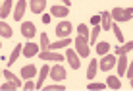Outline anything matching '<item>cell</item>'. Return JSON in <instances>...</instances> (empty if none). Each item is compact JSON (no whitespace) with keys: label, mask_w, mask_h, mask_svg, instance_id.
Wrapping results in <instances>:
<instances>
[{"label":"cell","mask_w":133,"mask_h":91,"mask_svg":"<svg viewBox=\"0 0 133 91\" xmlns=\"http://www.w3.org/2000/svg\"><path fill=\"white\" fill-rule=\"evenodd\" d=\"M39 56H41V60L62 62V54H56V52H52V51H43V52H39Z\"/></svg>","instance_id":"ba28073f"},{"label":"cell","mask_w":133,"mask_h":91,"mask_svg":"<svg viewBox=\"0 0 133 91\" xmlns=\"http://www.w3.org/2000/svg\"><path fill=\"white\" fill-rule=\"evenodd\" d=\"M0 74H2V70H0Z\"/></svg>","instance_id":"74e56055"},{"label":"cell","mask_w":133,"mask_h":91,"mask_svg":"<svg viewBox=\"0 0 133 91\" xmlns=\"http://www.w3.org/2000/svg\"><path fill=\"white\" fill-rule=\"evenodd\" d=\"M98 33H100V27L98 25H95L93 27V33H91V37H89V43H97V37H98Z\"/></svg>","instance_id":"484cf974"},{"label":"cell","mask_w":133,"mask_h":91,"mask_svg":"<svg viewBox=\"0 0 133 91\" xmlns=\"http://www.w3.org/2000/svg\"><path fill=\"white\" fill-rule=\"evenodd\" d=\"M87 87H89L91 91H93V89H97V91H98V89H104V87H106V83H97V81H91Z\"/></svg>","instance_id":"f546056e"},{"label":"cell","mask_w":133,"mask_h":91,"mask_svg":"<svg viewBox=\"0 0 133 91\" xmlns=\"http://www.w3.org/2000/svg\"><path fill=\"white\" fill-rule=\"evenodd\" d=\"M97 70H98V62H97V60L89 62V68H87V78L93 80L95 76H97Z\"/></svg>","instance_id":"44dd1931"},{"label":"cell","mask_w":133,"mask_h":91,"mask_svg":"<svg viewBox=\"0 0 133 91\" xmlns=\"http://www.w3.org/2000/svg\"><path fill=\"white\" fill-rule=\"evenodd\" d=\"M21 83H16V81H8V83H2L0 85V89L2 91H10V89H19Z\"/></svg>","instance_id":"603a6c76"},{"label":"cell","mask_w":133,"mask_h":91,"mask_svg":"<svg viewBox=\"0 0 133 91\" xmlns=\"http://www.w3.org/2000/svg\"><path fill=\"white\" fill-rule=\"evenodd\" d=\"M71 41L70 37H64L62 41H56V43H52V45H48V51H56V48H62V47H68Z\"/></svg>","instance_id":"2e32d148"},{"label":"cell","mask_w":133,"mask_h":91,"mask_svg":"<svg viewBox=\"0 0 133 91\" xmlns=\"http://www.w3.org/2000/svg\"><path fill=\"white\" fill-rule=\"evenodd\" d=\"M50 78H52L54 81H62L64 78H66V70H64V66L62 64H56L54 68H50Z\"/></svg>","instance_id":"277c9868"},{"label":"cell","mask_w":133,"mask_h":91,"mask_svg":"<svg viewBox=\"0 0 133 91\" xmlns=\"http://www.w3.org/2000/svg\"><path fill=\"white\" fill-rule=\"evenodd\" d=\"M62 2H64V6H70V2H71V0H62Z\"/></svg>","instance_id":"8d00e7d4"},{"label":"cell","mask_w":133,"mask_h":91,"mask_svg":"<svg viewBox=\"0 0 133 91\" xmlns=\"http://www.w3.org/2000/svg\"><path fill=\"white\" fill-rule=\"evenodd\" d=\"M52 16H58V17H64V16H68V6H52Z\"/></svg>","instance_id":"d6986e66"},{"label":"cell","mask_w":133,"mask_h":91,"mask_svg":"<svg viewBox=\"0 0 133 91\" xmlns=\"http://www.w3.org/2000/svg\"><path fill=\"white\" fill-rule=\"evenodd\" d=\"M37 33V27L35 23H31V21H25V23H21V35L27 39H33V35Z\"/></svg>","instance_id":"52a82bcc"},{"label":"cell","mask_w":133,"mask_h":91,"mask_svg":"<svg viewBox=\"0 0 133 91\" xmlns=\"http://www.w3.org/2000/svg\"><path fill=\"white\" fill-rule=\"evenodd\" d=\"M77 31H79V35H81V37L89 39V31H87V25H83V23H81L79 27H77Z\"/></svg>","instance_id":"4dcf8cb0"},{"label":"cell","mask_w":133,"mask_h":91,"mask_svg":"<svg viewBox=\"0 0 133 91\" xmlns=\"http://www.w3.org/2000/svg\"><path fill=\"white\" fill-rule=\"evenodd\" d=\"M10 12H12V0H4V4L0 6V17L10 16Z\"/></svg>","instance_id":"e0dca14e"},{"label":"cell","mask_w":133,"mask_h":91,"mask_svg":"<svg viewBox=\"0 0 133 91\" xmlns=\"http://www.w3.org/2000/svg\"><path fill=\"white\" fill-rule=\"evenodd\" d=\"M23 89H27V91H31V89H35V83H33V81H31V80H29V81H27V83L23 85Z\"/></svg>","instance_id":"d6a6232c"},{"label":"cell","mask_w":133,"mask_h":91,"mask_svg":"<svg viewBox=\"0 0 133 91\" xmlns=\"http://www.w3.org/2000/svg\"><path fill=\"white\" fill-rule=\"evenodd\" d=\"M116 66V56H114V54H104V58L102 60H100V64H98V68L100 70H104V72H108L110 68H114Z\"/></svg>","instance_id":"3957f363"},{"label":"cell","mask_w":133,"mask_h":91,"mask_svg":"<svg viewBox=\"0 0 133 91\" xmlns=\"http://www.w3.org/2000/svg\"><path fill=\"white\" fill-rule=\"evenodd\" d=\"M110 51V43H108V41H104V43H98L97 45V52L98 54H106Z\"/></svg>","instance_id":"cb8c5ba5"},{"label":"cell","mask_w":133,"mask_h":91,"mask_svg":"<svg viewBox=\"0 0 133 91\" xmlns=\"http://www.w3.org/2000/svg\"><path fill=\"white\" fill-rule=\"evenodd\" d=\"M0 47H2V45H0Z\"/></svg>","instance_id":"f35d334b"},{"label":"cell","mask_w":133,"mask_h":91,"mask_svg":"<svg viewBox=\"0 0 133 91\" xmlns=\"http://www.w3.org/2000/svg\"><path fill=\"white\" fill-rule=\"evenodd\" d=\"M125 74H127V78H129V80H133V68L129 64H127V68H125Z\"/></svg>","instance_id":"836d02e7"},{"label":"cell","mask_w":133,"mask_h":91,"mask_svg":"<svg viewBox=\"0 0 133 91\" xmlns=\"http://www.w3.org/2000/svg\"><path fill=\"white\" fill-rule=\"evenodd\" d=\"M91 21H93V25H98V21H100V16H93V17H91Z\"/></svg>","instance_id":"d590c367"},{"label":"cell","mask_w":133,"mask_h":91,"mask_svg":"<svg viewBox=\"0 0 133 91\" xmlns=\"http://www.w3.org/2000/svg\"><path fill=\"white\" fill-rule=\"evenodd\" d=\"M131 8H114L112 12H110V16H112V20H116V21H129L131 20Z\"/></svg>","instance_id":"6da1fadb"},{"label":"cell","mask_w":133,"mask_h":91,"mask_svg":"<svg viewBox=\"0 0 133 91\" xmlns=\"http://www.w3.org/2000/svg\"><path fill=\"white\" fill-rule=\"evenodd\" d=\"M127 56L125 54H120V60H118V74L123 76V72H125V68H127Z\"/></svg>","instance_id":"ac0fdd59"},{"label":"cell","mask_w":133,"mask_h":91,"mask_svg":"<svg viewBox=\"0 0 133 91\" xmlns=\"http://www.w3.org/2000/svg\"><path fill=\"white\" fill-rule=\"evenodd\" d=\"M21 52H23L27 58H31V56H37V54H39V45H35L33 41H31V43L23 45V51H21Z\"/></svg>","instance_id":"9c48e42d"},{"label":"cell","mask_w":133,"mask_h":91,"mask_svg":"<svg viewBox=\"0 0 133 91\" xmlns=\"http://www.w3.org/2000/svg\"><path fill=\"white\" fill-rule=\"evenodd\" d=\"M29 6H31L33 14H43V10L46 8V0H31Z\"/></svg>","instance_id":"30bf717a"},{"label":"cell","mask_w":133,"mask_h":91,"mask_svg":"<svg viewBox=\"0 0 133 91\" xmlns=\"http://www.w3.org/2000/svg\"><path fill=\"white\" fill-rule=\"evenodd\" d=\"M64 83H58V85H46V91H64Z\"/></svg>","instance_id":"1f68e13d"},{"label":"cell","mask_w":133,"mask_h":91,"mask_svg":"<svg viewBox=\"0 0 133 91\" xmlns=\"http://www.w3.org/2000/svg\"><path fill=\"white\" fill-rule=\"evenodd\" d=\"M50 20H52V16H48V14H44V16H43V23H44V25H48Z\"/></svg>","instance_id":"e575fe53"},{"label":"cell","mask_w":133,"mask_h":91,"mask_svg":"<svg viewBox=\"0 0 133 91\" xmlns=\"http://www.w3.org/2000/svg\"><path fill=\"white\" fill-rule=\"evenodd\" d=\"M100 21H102V29L108 31L110 25H112V16H110V12H102L100 14Z\"/></svg>","instance_id":"5bb4252c"},{"label":"cell","mask_w":133,"mask_h":91,"mask_svg":"<svg viewBox=\"0 0 133 91\" xmlns=\"http://www.w3.org/2000/svg\"><path fill=\"white\" fill-rule=\"evenodd\" d=\"M35 74H37V68H35L33 64H29V66H23V68H21V78L31 80V78H35Z\"/></svg>","instance_id":"7c38bea8"},{"label":"cell","mask_w":133,"mask_h":91,"mask_svg":"<svg viewBox=\"0 0 133 91\" xmlns=\"http://www.w3.org/2000/svg\"><path fill=\"white\" fill-rule=\"evenodd\" d=\"M106 85L110 89H120L122 87V81H120V78H118V76H108V80H106Z\"/></svg>","instance_id":"4fadbf2b"},{"label":"cell","mask_w":133,"mask_h":91,"mask_svg":"<svg viewBox=\"0 0 133 91\" xmlns=\"http://www.w3.org/2000/svg\"><path fill=\"white\" fill-rule=\"evenodd\" d=\"M48 45H50V41L46 37V33H43L41 35V48H43V51H48Z\"/></svg>","instance_id":"f1b7e54d"},{"label":"cell","mask_w":133,"mask_h":91,"mask_svg":"<svg viewBox=\"0 0 133 91\" xmlns=\"http://www.w3.org/2000/svg\"><path fill=\"white\" fill-rule=\"evenodd\" d=\"M21 51H23V45H16V48H14L12 54H10V60H8V64H16V60L19 58Z\"/></svg>","instance_id":"9a60e30c"},{"label":"cell","mask_w":133,"mask_h":91,"mask_svg":"<svg viewBox=\"0 0 133 91\" xmlns=\"http://www.w3.org/2000/svg\"><path fill=\"white\" fill-rule=\"evenodd\" d=\"M70 33H71V23L70 21H60L56 27V35L64 39V37H70Z\"/></svg>","instance_id":"8992f818"},{"label":"cell","mask_w":133,"mask_h":91,"mask_svg":"<svg viewBox=\"0 0 133 91\" xmlns=\"http://www.w3.org/2000/svg\"><path fill=\"white\" fill-rule=\"evenodd\" d=\"M131 48H133V43H125L123 47L118 48V54H127V52H131Z\"/></svg>","instance_id":"83f0119b"},{"label":"cell","mask_w":133,"mask_h":91,"mask_svg":"<svg viewBox=\"0 0 133 91\" xmlns=\"http://www.w3.org/2000/svg\"><path fill=\"white\" fill-rule=\"evenodd\" d=\"M0 35L2 37H12V27L8 25V23H4V21H0Z\"/></svg>","instance_id":"7402d4cb"},{"label":"cell","mask_w":133,"mask_h":91,"mask_svg":"<svg viewBox=\"0 0 133 91\" xmlns=\"http://www.w3.org/2000/svg\"><path fill=\"white\" fill-rule=\"evenodd\" d=\"M25 8H27V2L25 0H19V2L16 4V10H14V20H21L23 17V12H25Z\"/></svg>","instance_id":"8fae6325"},{"label":"cell","mask_w":133,"mask_h":91,"mask_svg":"<svg viewBox=\"0 0 133 91\" xmlns=\"http://www.w3.org/2000/svg\"><path fill=\"white\" fill-rule=\"evenodd\" d=\"M110 29H112V31H114V35H116V39H118V41H120V43H123V33H122V31H120V27H118L116 23H112V25H110Z\"/></svg>","instance_id":"d4e9b609"},{"label":"cell","mask_w":133,"mask_h":91,"mask_svg":"<svg viewBox=\"0 0 133 91\" xmlns=\"http://www.w3.org/2000/svg\"><path fill=\"white\" fill-rule=\"evenodd\" d=\"M2 76H4V78H6L8 81H16V83H21V81H19V80H17V78H16V76H14V74H12V72H10V70H4V72H2Z\"/></svg>","instance_id":"4316f807"},{"label":"cell","mask_w":133,"mask_h":91,"mask_svg":"<svg viewBox=\"0 0 133 91\" xmlns=\"http://www.w3.org/2000/svg\"><path fill=\"white\" fill-rule=\"evenodd\" d=\"M48 72H50V68H48V66H44L43 70H41V78H39V81L35 83V89H41V87H43V83H44V80H46Z\"/></svg>","instance_id":"ffe728a7"},{"label":"cell","mask_w":133,"mask_h":91,"mask_svg":"<svg viewBox=\"0 0 133 91\" xmlns=\"http://www.w3.org/2000/svg\"><path fill=\"white\" fill-rule=\"evenodd\" d=\"M66 60L70 62V66L73 68V70H79V66H81V62H79V54H77L75 51H66Z\"/></svg>","instance_id":"5b68a950"},{"label":"cell","mask_w":133,"mask_h":91,"mask_svg":"<svg viewBox=\"0 0 133 91\" xmlns=\"http://www.w3.org/2000/svg\"><path fill=\"white\" fill-rule=\"evenodd\" d=\"M75 47H77V54H79V56H89V39H85V37H81V35H79V37H77L75 39Z\"/></svg>","instance_id":"7a4b0ae2"}]
</instances>
